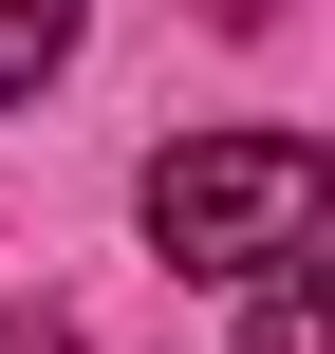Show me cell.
<instances>
[{
	"mask_svg": "<svg viewBox=\"0 0 335 354\" xmlns=\"http://www.w3.org/2000/svg\"><path fill=\"white\" fill-rule=\"evenodd\" d=\"M317 205H335L317 131H186V149H149V243L186 280H280L317 243Z\"/></svg>",
	"mask_w": 335,
	"mask_h": 354,
	"instance_id": "obj_1",
	"label": "cell"
},
{
	"mask_svg": "<svg viewBox=\"0 0 335 354\" xmlns=\"http://www.w3.org/2000/svg\"><path fill=\"white\" fill-rule=\"evenodd\" d=\"M75 19H93V0H0V112H19V93L75 56Z\"/></svg>",
	"mask_w": 335,
	"mask_h": 354,
	"instance_id": "obj_2",
	"label": "cell"
},
{
	"mask_svg": "<svg viewBox=\"0 0 335 354\" xmlns=\"http://www.w3.org/2000/svg\"><path fill=\"white\" fill-rule=\"evenodd\" d=\"M242 354H335V336H317V280H298V261L242 299Z\"/></svg>",
	"mask_w": 335,
	"mask_h": 354,
	"instance_id": "obj_3",
	"label": "cell"
}]
</instances>
